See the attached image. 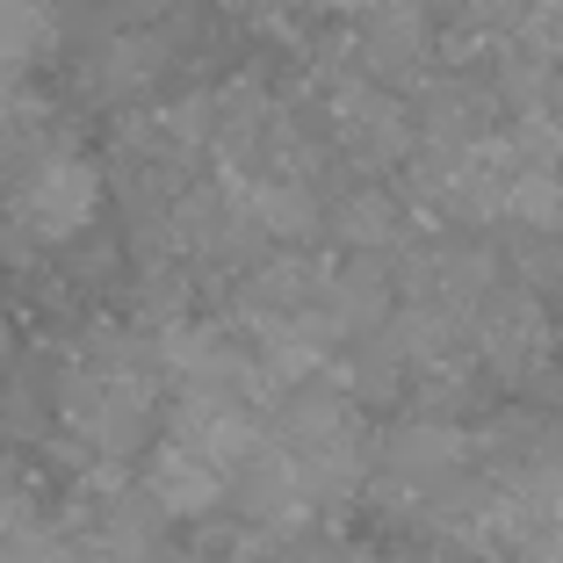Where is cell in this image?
I'll use <instances>...</instances> for the list:
<instances>
[{
  "label": "cell",
  "instance_id": "cell-1",
  "mask_svg": "<svg viewBox=\"0 0 563 563\" xmlns=\"http://www.w3.org/2000/svg\"><path fill=\"white\" fill-rule=\"evenodd\" d=\"M95 210H101V166L80 159V152H51V159H36L15 181V196H8V217H15L36 246H66V239H80L87 224H95Z\"/></svg>",
  "mask_w": 563,
  "mask_h": 563
},
{
  "label": "cell",
  "instance_id": "cell-2",
  "mask_svg": "<svg viewBox=\"0 0 563 563\" xmlns=\"http://www.w3.org/2000/svg\"><path fill=\"white\" fill-rule=\"evenodd\" d=\"M66 419H73V433H87V441L101 448V455H131V448L145 441V419H152L145 368H131V362L80 368L73 390H66Z\"/></svg>",
  "mask_w": 563,
  "mask_h": 563
},
{
  "label": "cell",
  "instance_id": "cell-3",
  "mask_svg": "<svg viewBox=\"0 0 563 563\" xmlns=\"http://www.w3.org/2000/svg\"><path fill=\"white\" fill-rule=\"evenodd\" d=\"M455 463H463V433L455 427H398L390 441H383V455H368V477L390 484V492H412V498H433L448 477H455Z\"/></svg>",
  "mask_w": 563,
  "mask_h": 563
},
{
  "label": "cell",
  "instance_id": "cell-4",
  "mask_svg": "<svg viewBox=\"0 0 563 563\" xmlns=\"http://www.w3.org/2000/svg\"><path fill=\"white\" fill-rule=\"evenodd\" d=\"M332 131H340V145H347L362 166H390V159L412 152L405 109L390 95H376V87H340V95H332Z\"/></svg>",
  "mask_w": 563,
  "mask_h": 563
},
{
  "label": "cell",
  "instance_id": "cell-5",
  "mask_svg": "<svg viewBox=\"0 0 563 563\" xmlns=\"http://www.w3.org/2000/svg\"><path fill=\"white\" fill-rule=\"evenodd\" d=\"M145 498L159 506V514H174V520L217 514V506H224V470L166 433V441L152 448V463H145Z\"/></svg>",
  "mask_w": 563,
  "mask_h": 563
},
{
  "label": "cell",
  "instance_id": "cell-6",
  "mask_svg": "<svg viewBox=\"0 0 563 563\" xmlns=\"http://www.w3.org/2000/svg\"><path fill=\"white\" fill-rule=\"evenodd\" d=\"M542 311H534V297H492L477 318V347L492 368H506V376H520V368H534V354H542Z\"/></svg>",
  "mask_w": 563,
  "mask_h": 563
},
{
  "label": "cell",
  "instance_id": "cell-7",
  "mask_svg": "<svg viewBox=\"0 0 563 563\" xmlns=\"http://www.w3.org/2000/svg\"><path fill=\"white\" fill-rule=\"evenodd\" d=\"M51 44H58V15L44 0H0V73L36 66Z\"/></svg>",
  "mask_w": 563,
  "mask_h": 563
},
{
  "label": "cell",
  "instance_id": "cell-8",
  "mask_svg": "<svg viewBox=\"0 0 563 563\" xmlns=\"http://www.w3.org/2000/svg\"><path fill=\"white\" fill-rule=\"evenodd\" d=\"M498 217H514L528 232H563V174H549V159H528L498 202Z\"/></svg>",
  "mask_w": 563,
  "mask_h": 563
},
{
  "label": "cell",
  "instance_id": "cell-9",
  "mask_svg": "<svg viewBox=\"0 0 563 563\" xmlns=\"http://www.w3.org/2000/svg\"><path fill=\"white\" fill-rule=\"evenodd\" d=\"M347 239H354V246H383V239H398V210H390L383 196L347 202Z\"/></svg>",
  "mask_w": 563,
  "mask_h": 563
},
{
  "label": "cell",
  "instance_id": "cell-10",
  "mask_svg": "<svg viewBox=\"0 0 563 563\" xmlns=\"http://www.w3.org/2000/svg\"><path fill=\"white\" fill-rule=\"evenodd\" d=\"M332 15H383V8H398V0H318Z\"/></svg>",
  "mask_w": 563,
  "mask_h": 563
},
{
  "label": "cell",
  "instance_id": "cell-11",
  "mask_svg": "<svg viewBox=\"0 0 563 563\" xmlns=\"http://www.w3.org/2000/svg\"><path fill=\"white\" fill-rule=\"evenodd\" d=\"M0 347H8V340H0Z\"/></svg>",
  "mask_w": 563,
  "mask_h": 563
}]
</instances>
